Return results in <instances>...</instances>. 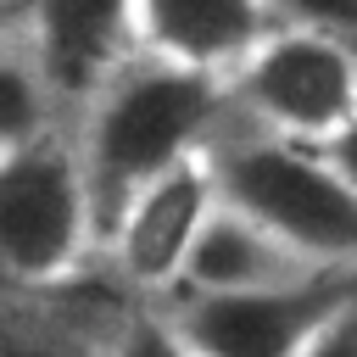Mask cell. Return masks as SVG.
<instances>
[{"label":"cell","instance_id":"cell-1","mask_svg":"<svg viewBox=\"0 0 357 357\" xmlns=\"http://www.w3.org/2000/svg\"><path fill=\"white\" fill-rule=\"evenodd\" d=\"M229 117H234L229 78L190 73L151 50L128 56L73 117V139L100 212V240L139 184L178 167L184 156L212 151Z\"/></svg>","mask_w":357,"mask_h":357},{"label":"cell","instance_id":"cell-2","mask_svg":"<svg viewBox=\"0 0 357 357\" xmlns=\"http://www.w3.org/2000/svg\"><path fill=\"white\" fill-rule=\"evenodd\" d=\"M206 156L229 206L251 212L324 268H357V184L324 145L268 134L234 112Z\"/></svg>","mask_w":357,"mask_h":357},{"label":"cell","instance_id":"cell-3","mask_svg":"<svg viewBox=\"0 0 357 357\" xmlns=\"http://www.w3.org/2000/svg\"><path fill=\"white\" fill-rule=\"evenodd\" d=\"M106 251L73 123L0 156V284L50 296Z\"/></svg>","mask_w":357,"mask_h":357},{"label":"cell","instance_id":"cell-4","mask_svg":"<svg viewBox=\"0 0 357 357\" xmlns=\"http://www.w3.org/2000/svg\"><path fill=\"white\" fill-rule=\"evenodd\" d=\"M234 112L268 134L329 145L357 117V45L324 28L279 22L229 78Z\"/></svg>","mask_w":357,"mask_h":357},{"label":"cell","instance_id":"cell-5","mask_svg":"<svg viewBox=\"0 0 357 357\" xmlns=\"http://www.w3.org/2000/svg\"><path fill=\"white\" fill-rule=\"evenodd\" d=\"M357 296V268H329L279 290H178L167 312L201 357H301Z\"/></svg>","mask_w":357,"mask_h":357},{"label":"cell","instance_id":"cell-6","mask_svg":"<svg viewBox=\"0 0 357 357\" xmlns=\"http://www.w3.org/2000/svg\"><path fill=\"white\" fill-rule=\"evenodd\" d=\"M212 206H218V178H212V156L206 151L184 156L167 173H156L112 218L106 251H100L106 273L117 284H128L139 301H167L184 284L190 251H195Z\"/></svg>","mask_w":357,"mask_h":357},{"label":"cell","instance_id":"cell-7","mask_svg":"<svg viewBox=\"0 0 357 357\" xmlns=\"http://www.w3.org/2000/svg\"><path fill=\"white\" fill-rule=\"evenodd\" d=\"M22 28L33 33L45 73L56 78L67 117L128 61L139 56V22L134 0H33Z\"/></svg>","mask_w":357,"mask_h":357},{"label":"cell","instance_id":"cell-8","mask_svg":"<svg viewBox=\"0 0 357 357\" xmlns=\"http://www.w3.org/2000/svg\"><path fill=\"white\" fill-rule=\"evenodd\" d=\"M139 50L190 73L234 78L257 45L279 28L273 0H134Z\"/></svg>","mask_w":357,"mask_h":357},{"label":"cell","instance_id":"cell-9","mask_svg":"<svg viewBox=\"0 0 357 357\" xmlns=\"http://www.w3.org/2000/svg\"><path fill=\"white\" fill-rule=\"evenodd\" d=\"M312 273H329V268L218 195V206H212V218H206V229L190 251V268H184L178 290H279V284H301Z\"/></svg>","mask_w":357,"mask_h":357},{"label":"cell","instance_id":"cell-10","mask_svg":"<svg viewBox=\"0 0 357 357\" xmlns=\"http://www.w3.org/2000/svg\"><path fill=\"white\" fill-rule=\"evenodd\" d=\"M67 100L22 22H0V156L67 128Z\"/></svg>","mask_w":357,"mask_h":357},{"label":"cell","instance_id":"cell-11","mask_svg":"<svg viewBox=\"0 0 357 357\" xmlns=\"http://www.w3.org/2000/svg\"><path fill=\"white\" fill-rule=\"evenodd\" d=\"M100 357H201V351H195V340L178 329V318H173L167 301H162V307H134V312H123V318L106 329Z\"/></svg>","mask_w":357,"mask_h":357},{"label":"cell","instance_id":"cell-12","mask_svg":"<svg viewBox=\"0 0 357 357\" xmlns=\"http://www.w3.org/2000/svg\"><path fill=\"white\" fill-rule=\"evenodd\" d=\"M0 357H100V346L89 351L84 340L56 335L50 324H11L0 329Z\"/></svg>","mask_w":357,"mask_h":357},{"label":"cell","instance_id":"cell-13","mask_svg":"<svg viewBox=\"0 0 357 357\" xmlns=\"http://www.w3.org/2000/svg\"><path fill=\"white\" fill-rule=\"evenodd\" d=\"M301 357H357V296L318 329V340H312Z\"/></svg>","mask_w":357,"mask_h":357},{"label":"cell","instance_id":"cell-14","mask_svg":"<svg viewBox=\"0 0 357 357\" xmlns=\"http://www.w3.org/2000/svg\"><path fill=\"white\" fill-rule=\"evenodd\" d=\"M324 151H329V162H335V167H340V173L357 184V117H351V123H346V128H340V134H335Z\"/></svg>","mask_w":357,"mask_h":357}]
</instances>
